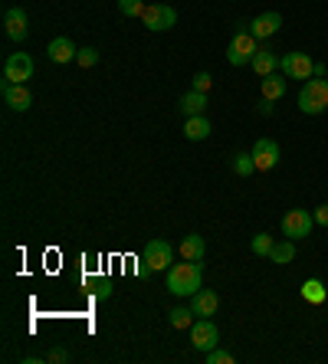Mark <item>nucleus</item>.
I'll use <instances>...</instances> for the list:
<instances>
[{"label": "nucleus", "mask_w": 328, "mask_h": 364, "mask_svg": "<svg viewBox=\"0 0 328 364\" xmlns=\"http://www.w3.org/2000/svg\"><path fill=\"white\" fill-rule=\"evenodd\" d=\"M217 341H220V331H217V325L210 322V318H197V322L190 325V345L197 348V351H214Z\"/></svg>", "instance_id": "nucleus-8"}, {"label": "nucleus", "mask_w": 328, "mask_h": 364, "mask_svg": "<svg viewBox=\"0 0 328 364\" xmlns=\"http://www.w3.org/2000/svg\"><path fill=\"white\" fill-rule=\"evenodd\" d=\"M230 164H234V174H240V178H250L253 171H256V161H253L250 151H236Z\"/></svg>", "instance_id": "nucleus-23"}, {"label": "nucleus", "mask_w": 328, "mask_h": 364, "mask_svg": "<svg viewBox=\"0 0 328 364\" xmlns=\"http://www.w3.org/2000/svg\"><path fill=\"white\" fill-rule=\"evenodd\" d=\"M207 364H234V355H230V351L214 348V351H207Z\"/></svg>", "instance_id": "nucleus-28"}, {"label": "nucleus", "mask_w": 328, "mask_h": 364, "mask_svg": "<svg viewBox=\"0 0 328 364\" xmlns=\"http://www.w3.org/2000/svg\"><path fill=\"white\" fill-rule=\"evenodd\" d=\"M279 69H283L285 79H302V82L315 76V63L309 60V53H285Z\"/></svg>", "instance_id": "nucleus-7"}, {"label": "nucleus", "mask_w": 328, "mask_h": 364, "mask_svg": "<svg viewBox=\"0 0 328 364\" xmlns=\"http://www.w3.org/2000/svg\"><path fill=\"white\" fill-rule=\"evenodd\" d=\"M253 161H256V171H273L279 164V144L273 141V138H259L256 144H253Z\"/></svg>", "instance_id": "nucleus-10"}, {"label": "nucleus", "mask_w": 328, "mask_h": 364, "mask_svg": "<svg viewBox=\"0 0 328 364\" xmlns=\"http://www.w3.org/2000/svg\"><path fill=\"white\" fill-rule=\"evenodd\" d=\"M168 322H171V328H190L194 325V309H171L168 312Z\"/></svg>", "instance_id": "nucleus-24"}, {"label": "nucleus", "mask_w": 328, "mask_h": 364, "mask_svg": "<svg viewBox=\"0 0 328 364\" xmlns=\"http://www.w3.org/2000/svg\"><path fill=\"white\" fill-rule=\"evenodd\" d=\"M177 109H181L184 119H190V115H204V112H207V92H197V89H190V92L181 95Z\"/></svg>", "instance_id": "nucleus-18"}, {"label": "nucleus", "mask_w": 328, "mask_h": 364, "mask_svg": "<svg viewBox=\"0 0 328 364\" xmlns=\"http://www.w3.org/2000/svg\"><path fill=\"white\" fill-rule=\"evenodd\" d=\"M174 266V246L168 240H151L141 253V269H151V272H161V269H171Z\"/></svg>", "instance_id": "nucleus-4"}, {"label": "nucleus", "mask_w": 328, "mask_h": 364, "mask_svg": "<svg viewBox=\"0 0 328 364\" xmlns=\"http://www.w3.org/2000/svg\"><path fill=\"white\" fill-rule=\"evenodd\" d=\"M312 217H315V223H319V227H328V203L315 207V213H312Z\"/></svg>", "instance_id": "nucleus-31"}, {"label": "nucleus", "mask_w": 328, "mask_h": 364, "mask_svg": "<svg viewBox=\"0 0 328 364\" xmlns=\"http://www.w3.org/2000/svg\"><path fill=\"white\" fill-rule=\"evenodd\" d=\"M217 305H220V296H217L214 289H197L194 296H190V309L197 318H210L217 312Z\"/></svg>", "instance_id": "nucleus-14"}, {"label": "nucleus", "mask_w": 328, "mask_h": 364, "mask_svg": "<svg viewBox=\"0 0 328 364\" xmlns=\"http://www.w3.org/2000/svg\"><path fill=\"white\" fill-rule=\"evenodd\" d=\"M194 89H197V92H210V76L207 73H197V76H194Z\"/></svg>", "instance_id": "nucleus-29"}, {"label": "nucleus", "mask_w": 328, "mask_h": 364, "mask_svg": "<svg viewBox=\"0 0 328 364\" xmlns=\"http://www.w3.org/2000/svg\"><path fill=\"white\" fill-rule=\"evenodd\" d=\"M141 20H145L148 30L161 33V30H171V26L177 23V10H174L171 4H151V7H145Z\"/></svg>", "instance_id": "nucleus-6"}, {"label": "nucleus", "mask_w": 328, "mask_h": 364, "mask_svg": "<svg viewBox=\"0 0 328 364\" xmlns=\"http://www.w3.org/2000/svg\"><path fill=\"white\" fill-rule=\"evenodd\" d=\"M259 92H263V99L269 102H279L285 95V79L279 76V73H273V76L263 79V85H259Z\"/></svg>", "instance_id": "nucleus-20"}, {"label": "nucleus", "mask_w": 328, "mask_h": 364, "mask_svg": "<svg viewBox=\"0 0 328 364\" xmlns=\"http://www.w3.org/2000/svg\"><path fill=\"white\" fill-rule=\"evenodd\" d=\"M145 0H119V14L121 17H141L145 14Z\"/></svg>", "instance_id": "nucleus-26"}, {"label": "nucleus", "mask_w": 328, "mask_h": 364, "mask_svg": "<svg viewBox=\"0 0 328 364\" xmlns=\"http://www.w3.org/2000/svg\"><path fill=\"white\" fill-rule=\"evenodd\" d=\"M256 50H259L256 36H253L250 30H236L234 40H230V50H226V63H230V66H250Z\"/></svg>", "instance_id": "nucleus-3"}, {"label": "nucleus", "mask_w": 328, "mask_h": 364, "mask_svg": "<svg viewBox=\"0 0 328 364\" xmlns=\"http://www.w3.org/2000/svg\"><path fill=\"white\" fill-rule=\"evenodd\" d=\"M325 79H328V76H325Z\"/></svg>", "instance_id": "nucleus-33"}, {"label": "nucleus", "mask_w": 328, "mask_h": 364, "mask_svg": "<svg viewBox=\"0 0 328 364\" xmlns=\"http://www.w3.org/2000/svg\"><path fill=\"white\" fill-rule=\"evenodd\" d=\"M4 26H7V36L13 43H23L26 33H30V30H26V14L20 7H10L7 14H4Z\"/></svg>", "instance_id": "nucleus-16"}, {"label": "nucleus", "mask_w": 328, "mask_h": 364, "mask_svg": "<svg viewBox=\"0 0 328 364\" xmlns=\"http://www.w3.org/2000/svg\"><path fill=\"white\" fill-rule=\"evenodd\" d=\"M250 66H253V73H256L259 79H266V76H273V73H279V66H283V56H279L273 46H259Z\"/></svg>", "instance_id": "nucleus-11"}, {"label": "nucleus", "mask_w": 328, "mask_h": 364, "mask_svg": "<svg viewBox=\"0 0 328 364\" xmlns=\"http://www.w3.org/2000/svg\"><path fill=\"white\" fill-rule=\"evenodd\" d=\"M76 63L82 69H92L95 63H99V50H92V46H82V50H79V56H76Z\"/></svg>", "instance_id": "nucleus-27"}, {"label": "nucleus", "mask_w": 328, "mask_h": 364, "mask_svg": "<svg viewBox=\"0 0 328 364\" xmlns=\"http://www.w3.org/2000/svg\"><path fill=\"white\" fill-rule=\"evenodd\" d=\"M184 135H187V141H204V138H210L207 115H190V119L184 122Z\"/></svg>", "instance_id": "nucleus-19"}, {"label": "nucleus", "mask_w": 328, "mask_h": 364, "mask_svg": "<svg viewBox=\"0 0 328 364\" xmlns=\"http://www.w3.org/2000/svg\"><path fill=\"white\" fill-rule=\"evenodd\" d=\"M302 299H305V302H312V305H322L328 299L325 282H322V279H305L302 282Z\"/></svg>", "instance_id": "nucleus-21"}, {"label": "nucleus", "mask_w": 328, "mask_h": 364, "mask_svg": "<svg viewBox=\"0 0 328 364\" xmlns=\"http://www.w3.org/2000/svg\"><path fill=\"white\" fill-rule=\"evenodd\" d=\"M279 26H283V14H276V10H269V14H259L256 20H253L246 30H250L256 40H269V36L276 33Z\"/></svg>", "instance_id": "nucleus-13"}, {"label": "nucleus", "mask_w": 328, "mask_h": 364, "mask_svg": "<svg viewBox=\"0 0 328 364\" xmlns=\"http://www.w3.org/2000/svg\"><path fill=\"white\" fill-rule=\"evenodd\" d=\"M4 102H7L13 112H26L33 105V95H30L26 82H4Z\"/></svg>", "instance_id": "nucleus-12"}, {"label": "nucleus", "mask_w": 328, "mask_h": 364, "mask_svg": "<svg viewBox=\"0 0 328 364\" xmlns=\"http://www.w3.org/2000/svg\"><path fill=\"white\" fill-rule=\"evenodd\" d=\"M204 286V266L200 263H177L168 269V292L171 296H194Z\"/></svg>", "instance_id": "nucleus-1"}, {"label": "nucleus", "mask_w": 328, "mask_h": 364, "mask_svg": "<svg viewBox=\"0 0 328 364\" xmlns=\"http://www.w3.org/2000/svg\"><path fill=\"white\" fill-rule=\"evenodd\" d=\"M273 246H276V240L269 237V233H256V237L250 240V250L256 256H269V253H273Z\"/></svg>", "instance_id": "nucleus-25"}, {"label": "nucleus", "mask_w": 328, "mask_h": 364, "mask_svg": "<svg viewBox=\"0 0 328 364\" xmlns=\"http://www.w3.org/2000/svg\"><path fill=\"white\" fill-rule=\"evenodd\" d=\"M46 361H53V364H66V361H70V355H66L62 348H53L50 355H46Z\"/></svg>", "instance_id": "nucleus-30"}, {"label": "nucleus", "mask_w": 328, "mask_h": 364, "mask_svg": "<svg viewBox=\"0 0 328 364\" xmlns=\"http://www.w3.org/2000/svg\"><path fill=\"white\" fill-rule=\"evenodd\" d=\"M269 259L276 266H289L295 259V240H285V243H276L273 246V253H269Z\"/></svg>", "instance_id": "nucleus-22"}, {"label": "nucleus", "mask_w": 328, "mask_h": 364, "mask_svg": "<svg viewBox=\"0 0 328 364\" xmlns=\"http://www.w3.org/2000/svg\"><path fill=\"white\" fill-rule=\"evenodd\" d=\"M312 227H315V217L309 210H302V207L283 213V233L289 240H305L312 233Z\"/></svg>", "instance_id": "nucleus-5"}, {"label": "nucleus", "mask_w": 328, "mask_h": 364, "mask_svg": "<svg viewBox=\"0 0 328 364\" xmlns=\"http://www.w3.org/2000/svg\"><path fill=\"white\" fill-rule=\"evenodd\" d=\"M328 109V79L312 76L305 79L302 92H299V112L302 115H322Z\"/></svg>", "instance_id": "nucleus-2"}, {"label": "nucleus", "mask_w": 328, "mask_h": 364, "mask_svg": "<svg viewBox=\"0 0 328 364\" xmlns=\"http://www.w3.org/2000/svg\"><path fill=\"white\" fill-rule=\"evenodd\" d=\"M46 56H50L53 63H60V66H66V63H72L79 56V50L72 46L70 36H56V40L46 46Z\"/></svg>", "instance_id": "nucleus-15"}, {"label": "nucleus", "mask_w": 328, "mask_h": 364, "mask_svg": "<svg viewBox=\"0 0 328 364\" xmlns=\"http://www.w3.org/2000/svg\"><path fill=\"white\" fill-rule=\"evenodd\" d=\"M33 76V60L26 53H10L7 63H4V79L7 82H26Z\"/></svg>", "instance_id": "nucleus-9"}, {"label": "nucleus", "mask_w": 328, "mask_h": 364, "mask_svg": "<svg viewBox=\"0 0 328 364\" xmlns=\"http://www.w3.org/2000/svg\"><path fill=\"white\" fill-rule=\"evenodd\" d=\"M259 115H273V102L269 99H259Z\"/></svg>", "instance_id": "nucleus-32"}, {"label": "nucleus", "mask_w": 328, "mask_h": 364, "mask_svg": "<svg viewBox=\"0 0 328 364\" xmlns=\"http://www.w3.org/2000/svg\"><path fill=\"white\" fill-rule=\"evenodd\" d=\"M177 253H181L184 259H190V263H204L207 243H204V237H200V233H187V237L181 240V246H177Z\"/></svg>", "instance_id": "nucleus-17"}]
</instances>
